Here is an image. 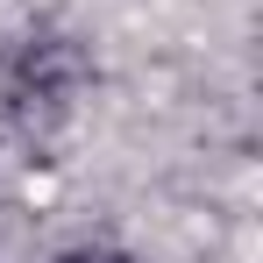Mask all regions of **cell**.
<instances>
[{"label": "cell", "instance_id": "obj_1", "mask_svg": "<svg viewBox=\"0 0 263 263\" xmlns=\"http://www.w3.org/2000/svg\"><path fill=\"white\" fill-rule=\"evenodd\" d=\"M57 263H128L121 249H100V242H79V249H64Z\"/></svg>", "mask_w": 263, "mask_h": 263}]
</instances>
